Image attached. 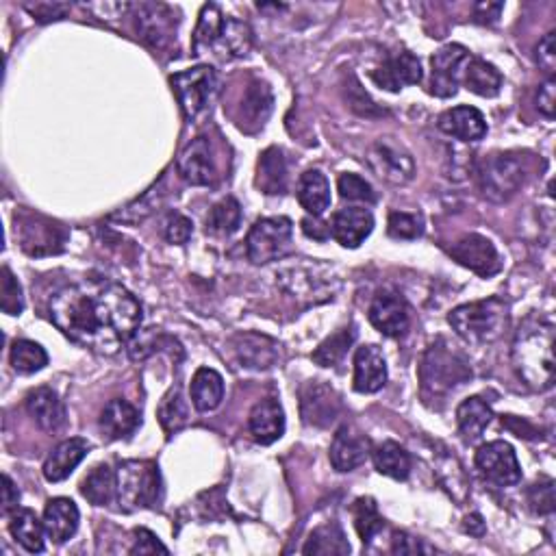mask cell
Returning a JSON list of instances; mask_svg holds the SVG:
<instances>
[{
    "label": "cell",
    "instance_id": "cell-1",
    "mask_svg": "<svg viewBox=\"0 0 556 556\" xmlns=\"http://www.w3.org/2000/svg\"><path fill=\"white\" fill-rule=\"evenodd\" d=\"M48 315L74 344L98 355H116L142 326V305L118 283L85 278L59 289L48 302Z\"/></svg>",
    "mask_w": 556,
    "mask_h": 556
},
{
    "label": "cell",
    "instance_id": "cell-2",
    "mask_svg": "<svg viewBox=\"0 0 556 556\" xmlns=\"http://www.w3.org/2000/svg\"><path fill=\"white\" fill-rule=\"evenodd\" d=\"M513 365L522 381L535 391L554 385V324L528 318L513 339Z\"/></svg>",
    "mask_w": 556,
    "mask_h": 556
},
{
    "label": "cell",
    "instance_id": "cell-3",
    "mask_svg": "<svg viewBox=\"0 0 556 556\" xmlns=\"http://www.w3.org/2000/svg\"><path fill=\"white\" fill-rule=\"evenodd\" d=\"M470 378V363L463 359L461 352L448 346L446 341H439V344H433L426 350L420 368V381L422 396L428 404H433V400L446 398L450 391L467 383Z\"/></svg>",
    "mask_w": 556,
    "mask_h": 556
},
{
    "label": "cell",
    "instance_id": "cell-4",
    "mask_svg": "<svg viewBox=\"0 0 556 556\" xmlns=\"http://www.w3.org/2000/svg\"><path fill=\"white\" fill-rule=\"evenodd\" d=\"M509 320V307L500 298L478 300L461 305L448 315V322L467 344H489L496 341Z\"/></svg>",
    "mask_w": 556,
    "mask_h": 556
},
{
    "label": "cell",
    "instance_id": "cell-5",
    "mask_svg": "<svg viewBox=\"0 0 556 556\" xmlns=\"http://www.w3.org/2000/svg\"><path fill=\"white\" fill-rule=\"evenodd\" d=\"M118 502L120 509H155L163 500V480L155 461H124L118 467Z\"/></svg>",
    "mask_w": 556,
    "mask_h": 556
},
{
    "label": "cell",
    "instance_id": "cell-6",
    "mask_svg": "<svg viewBox=\"0 0 556 556\" xmlns=\"http://www.w3.org/2000/svg\"><path fill=\"white\" fill-rule=\"evenodd\" d=\"M528 159L520 153H500L487 157L478 168V181L485 198L509 200L526 183Z\"/></svg>",
    "mask_w": 556,
    "mask_h": 556
},
{
    "label": "cell",
    "instance_id": "cell-7",
    "mask_svg": "<svg viewBox=\"0 0 556 556\" xmlns=\"http://www.w3.org/2000/svg\"><path fill=\"white\" fill-rule=\"evenodd\" d=\"M294 224L289 218H261L248 233L246 250L248 259L255 265H265L287 257L292 252Z\"/></svg>",
    "mask_w": 556,
    "mask_h": 556
},
{
    "label": "cell",
    "instance_id": "cell-8",
    "mask_svg": "<svg viewBox=\"0 0 556 556\" xmlns=\"http://www.w3.org/2000/svg\"><path fill=\"white\" fill-rule=\"evenodd\" d=\"M170 83L187 120L200 118L218 94V72L211 66H196L176 72Z\"/></svg>",
    "mask_w": 556,
    "mask_h": 556
},
{
    "label": "cell",
    "instance_id": "cell-9",
    "mask_svg": "<svg viewBox=\"0 0 556 556\" xmlns=\"http://www.w3.org/2000/svg\"><path fill=\"white\" fill-rule=\"evenodd\" d=\"M14 231L20 248L31 257L59 255L68 239V231L61 224L31 211H22L20 216L16 213Z\"/></svg>",
    "mask_w": 556,
    "mask_h": 556
},
{
    "label": "cell",
    "instance_id": "cell-10",
    "mask_svg": "<svg viewBox=\"0 0 556 556\" xmlns=\"http://www.w3.org/2000/svg\"><path fill=\"white\" fill-rule=\"evenodd\" d=\"M476 467L480 476L498 487H511L522 480L520 461L507 441H489L480 446L476 452Z\"/></svg>",
    "mask_w": 556,
    "mask_h": 556
},
{
    "label": "cell",
    "instance_id": "cell-11",
    "mask_svg": "<svg viewBox=\"0 0 556 556\" xmlns=\"http://www.w3.org/2000/svg\"><path fill=\"white\" fill-rule=\"evenodd\" d=\"M470 53L461 44H448L439 48L437 53L431 57V68H433V79H431V92L439 98H450L457 94L459 83L463 81V72L467 61H470Z\"/></svg>",
    "mask_w": 556,
    "mask_h": 556
},
{
    "label": "cell",
    "instance_id": "cell-12",
    "mask_svg": "<svg viewBox=\"0 0 556 556\" xmlns=\"http://www.w3.org/2000/svg\"><path fill=\"white\" fill-rule=\"evenodd\" d=\"M454 261H459L463 268L476 272L478 276H494L500 272L502 261L491 239L478 233H467L448 250Z\"/></svg>",
    "mask_w": 556,
    "mask_h": 556
},
{
    "label": "cell",
    "instance_id": "cell-13",
    "mask_svg": "<svg viewBox=\"0 0 556 556\" xmlns=\"http://www.w3.org/2000/svg\"><path fill=\"white\" fill-rule=\"evenodd\" d=\"M368 161L372 170L389 183L404 185L415 176L413 157L402 146L391 142V139H378V142L370 148Z\"/></svg>",
    "mask_w": 556,
    "mask_h": 556
},
{
    "label": "cell",
    "instance_id": "cell-14",
    "mask_svg": "<svg viewBox=\"0 0 556 556\" xmlns=\"http://www.w3.org/2000/svg\"><path fill=\"white\" fill-rule=\"evenodd\" d=\"M368 318L376 331H381L385 337H402L409 331L411 315L404 298L391 289H381L372 300Z\"/></svg>",
    "mask_w": 556,
    "mask_h": 556
},
{
    "label": "cell",
    "instance_id": "cell-15",
    "mask_svg": "<svg viewBox=\"0 0 556 556\" xmlns=\"http://www.w3.org/2000/svg\"><path fill=\"white\" fill-rule=\"evenodd\" d=\"M137 11V31L142 40L153 48H166L176 33V20L172 7L163 3L133 5Z\"/></svg>",
    "mask_w": 556,
    "mask_h": 556
},
{
    "label": "cell",
    "instance_id": "cell-16",
    "mask_svg": "<svg viewBox=\"0 0 556 556\" xmlns=\"http://www.w3.org/2000/svg\"><path fill=\"white\" fill-rule=\"evenodd\" d=\"M300 411L302 420L309 426H331L341 411L339 396L331 387L320 381H311L300 391Z\"/></svg>",
    "mask_w": 556,
    "mask_h": 556
},
{
    "label": "cell",
    "instance_id": "cell-17",
    "mask_svg": "<svg viewBox=\"0 0 556 556\" xmlns=\"http://www.w3.org/2000/svg\"><path fill=\"white\" fill-rule=\"evenodd\" d=\"M422 63L413 53H396L387 57L381 66L372 72V81L387 92H400L404 87L417 85L422 81Z\"/></svg>",
    "mask_w": 556,
    "mask_h": 556
},
{
    "label": "cell",
    "instance_id": "cell-18",
    "mask_svg": "<svg viewBox=\"0 0 556 556\" xmlns=\"http://www.w3.org/2000/svg\"><path fill=\"white\" fill-rule=\"evenodd\" d=\"M176 168H179V174L183 179L192 185H211L216 181L218 170H216V161H213L211 155L209 139L207 137L192 139L179 155Z\"/></svg>",
    "mask_w": 556,
    "mask_h": 556
},
{
    "label": "cell",
    "instance_id": "cell-19",
    "mask_svg": "<svg viewBox=\"0 0 556 556\" xmlns=\"http://www.w3.org/2000/svg\"><path fill=\"white\" fill-rule=\"evenodd\" d=\"M372 231L374 216L363 207L339 209L331 222V233L337 239V244L344 248H359L372 235Z\"/></svg>",
    "mask_w": 556,
    "mask_h": 556
},
{
    "label": "cell",
    "instance_id": "cell-20",
    "mask_svg": "<svg viewBox=\"0 0 556 556\" xmlns=\"http://www.w3.org/2000/svg\"><path fill=\"white\" fill-rule=\"evenodd\" d=\"M387 361L378 346L368 344L355 352V378L352 385L359 394H376L387 383Z\"/></svg>",
    "mask_w": 556,
    "mask_h": 556
},
{
    "label": "cell",
    "instance_id": "cell-21",
    "mask_svg": "<svg viewBox=\"0 0 556 556\" xmlns=\"http://www.w3.org/2000/svg\"><path fill=\"white\" fill-rule=\"evenodd\" d=\"M370 454V441L352 426H341L331 444V463L337 472H355Z\"/></svg>",
    "mask_w": 556,
    "mask_h": 556
},
{
    "label": "cell",
    "instance_id": "cell-22",
    "mask_svg": "<svg viewBox=\"0 0 556 556\" xmlns=\"http://www.w3.org/2000/svg\"><path fill=\"white\" fill-rule=\"evenodd\" d=\"M248 428L252 439L261 446H270L278 441L285 433V411L278 400L265 398L257 402L250 411L248 417Z\"/></svg>",
    "mask_w": 556,
    "mask_h": 556
},
{
    "label": "cell",
    "instance_id": "cell-23",
    "mask_svg": "<svg viewBox=\"0 0 556 556\" xmlns=\"http://www.w3.org/2000/svg\"><path fill=\"white\" fill-rule=\"evenodd\" d=\"M27 411L33 420L40 424V428L48 433H57L68 422L66 404L59 398L55 389L37 387L29 391L27 396Z\"/></svg>",
    "mask_w": 556,
    "mask_h": 556
},
{
    "label": "cell",
    "instance_id": "cell-24",
    "mask_svg": "<svg viewBox=\"0 0 556 556\" xmlns=\"http://www.w3.org/2000/svg\"><path fill=\"white\" fill-rule=\"evenodd\" d=\"M439 129L450 137H457L461 142H480L487 135L485 116L470 105H461L448 109L439 116Z\"/></svg>",
    "mask_w": 556,
    "mask_h": 556
},
{
    "label": "cell",
    "instance_id": "cell-25",
    "mask_svg": "<svg viewBox=\"0 0 556 556\" xmlns=\"http://www.w3.org/2000/svg\"><path fill=\"white\" fill-rule=\"evenodd\" d=\"M90 444L81 437H72L66 439L63 444H59L50 457L44 463V478L48 483H61L66 480L74 470H77L79 463L87 457L90 452Z\"/></svg>",
    "mask_w": 556,
    "mask_h": 556
},
{
    "label": "cell",
    "instance_id": "cell-26",
    "mask_svg": "<svg viewBox=\"0 0 556 556\" xmlns=\"http://www.w3.org/2000/svg\"><path fill=\"white\" fill-rule=\"evenodd\" d=\"M79 507L70 498H53L48 500L44 509V530L46 537L55 543H66L74 537L79 528Z\"/></svg>",
    "mask_w": 556,
    "mask_h": 556
},
{
    "label": "cell",
    "instance_id": "cell-27",
    "mask_svg": "<svg viewBox=\"0 0 556 556\" xmlns=\"http://www.w3.org/2000/svg\"><path fill=\"white\" fill-rule=\"evenodd\" d=\"M313 276H315L313 270H302V268L283 270L281 285L294 298H305L309 302H324L328 298H333V294L337 292V278L326 276L322 281L311 283Z\"/></svg>",
    "mask_w": 556,
    "mask_h": 556
},
{
    "label": "cell",
    "instance_id": "cell-28",
    "mask_svg": "<svg viewBox=\"0 0 556 556\" xmlns=\"http://www.w3.org/2000/svg\"><path fill=\"white\" fill-rule=\"evenodd\" d=\"M100 431L107 435V439H126L131 437L139 424H142V413H139L129 400L116 398L107 402V407L100 413Z\"/></svg>",
    "mask_w": 556,
    "mask_h": 556
},
{
    "label": "cell",
    "instance_id": "cell-29",
    "mask_svg": "<svg viewBox=\"0 0 556 556\" xmlns=\"http://www.w3.org/2000/svg\"><path fill=\"white\" fill-rule=\"evenodd\" d=\"M278 346L274 339L257 335V333H244L235 337V352L239 361H242L246 368L252 370H268L274 368L278 361Z\"/></svg>",
    "mask_w": 556,
    "mask_h": 556
},
{
    "label": "cell",
    "instance_id": "cell-30",
    "mask_svg": "<svg viewBox=\"0 0 556 556\" xmlns=\"http://www.w3.org/2000/svg\"><path fill=\"white\" fill-rule=\"evenodd\" d=\"M296 196L309 216L320 218L331 207V183L320 170H307L300 174Z\"/></svg>",
    "mask_w": 556,
    "mask_h": 556
},
{
    "label": "cell",
    "instance_id": "cell-31",
    "mask_svg": "<svg viewBox=\"0 0 556 556\" xmlns=\"http://www.w3.org/2000/svg\"><path fill=\"white\" fill-rule=\"evenodd\" d=\"M287 161L281 148H268L257 166V187L263 194L278 196L287 192Z\"/></svg>",
    "mask_w": 556,
    "mask_h": 556
},
{
    "label": "cell",
    "instance_id": "cell-32",
    "mask_svg": "<svg viewBox=\"0 0 556 556\" xmlns=\"http://www.w3.org/2000/svg\"><path fill=\"white\" fill-rule=\"evenodd\" d=\"M189 394H192V404L196 411L209 413L218 409L224 400V378L216 370L200 368L192 378Z\"/></svg>",
    "mask_w": 556,
    "mask_h": 556
},
{
    "label": "cell",
    "instance_id": "cell-33",
    "mask_svg": "<svg viewBox=\"0 0 556 556\" xmlns=\"http://www.w3.org/2000/svg\"><path fill=\"white\" fill-rule=\"evenodd\" d=\"M9 533L31 554L44 550V522L31 509H18L9 515Z\"/></svg>",
    "mask_w": 556,
    "mask_h": 556
},
{
    "label": "cell",
    "instance_id": "cell-34",
    "mask_svg": "<svg viewBox=\"0 0 556 556\" xmlns=\"http://www.w3.org/2000/svg\"><path fill=\"white\" fill-rule=\"evenodd\" d=\"M463 83L467 90L476 96H483V98H494L500 94L502 90V74L496 66H491L485 59H478L472 57L467 61L465 72H463Z\"/></svg>",
    "mask_w": 556,
    "mask_h": 556
},
{
    "label": "cell",
    "instance_id": "cell-35",
    "mask_svg": "<svg viewBox=\"0 0 556 556\" xmlns=\"http://www.w3.org/2000/svg\"><path fill=\"white\" fill-rule=\"evenodd\" d=\"M274 105V98L268 83L252 81L242 100V118H239V129L248 131V124H255V129L265 124Z\"/></svg>",
    "mask_w": 556,
    "mask_h": 556
},
{
    "label": "cell",
    "instance_id": "cell-36",
    "mask_svg": "<svg viewBox=\"0 0 556 556\" xmlns=\"http://www.w3.org/2000/svg\"><path fill=\"white\" fill-rule=\"evenodd\" d=\"M83 498L90 500L96 507H107L113 500H118V476L109 465L100 463L83 478L81 483Z\"/></svg>",
    "mask_w": 556,
    "mask_h": 556
},
{
    "label": "cell",
    "instance_id": "cell-37",
    "mask_svg": "<svg viewBox=\"0 0 556 556\" xmlns=\"http://www.w3.org/2000/svg\"><path fill=\"white\" fill-rule=\"evenodd\" d=\"M491 417H494V413H491V407L483 398L472 396L463 400L457 409V424L463 439L476 441L487 431V426L491 424Z\"/></svg>",
    "mask_w": 556,
    "mask_h": 556
},
{
    "label": "cell",
    "instance_id": "cell-38",
    "mask_svg": "<svg viewBox=\"0 0 556 556\" xmlns=\"http://www.w3.org/2000/svg\"><path fill=\"white\" fill-rule=\"evenodd\" d=\"M374 467L378 474L389 476L394 480H407L411 474V457L396 441H385V444L376 446L372 452Z\"/></svg>",
    "mask_w": 556,
    "mask_h": 556
},
{
    "label": "cell",
    "instance_id": "cell-39",
    "mask_svg": "<svg viewBox=\"0 0 556 556\" xmlns=\"http://www.w3.org/2000/svg\"><path fill=\"white\" fill-rule=\"evenodd\" d=\"M159 424L163 428V433L172 437L174 433H179L181 428L189 422V404L183 396L181 387H172L163 400L159 402L157 409Z\"/></svg>",
    "mask_w": 556,
    "mask_h": 556
},
{
    "label": "cell",
    "instance_id": "cell-40",
    "mask_svg": "<svg viewBox=\"0 0 556 556\" xmlns=\"http://www.w3.org/2000/svg\"><path fill=\"white\" fill-rule=\"evenodd\" d=\"M224 24H226V18L222 16V11H220L218 5L211 3V5L202 7L198 27H196V33H194V53L196 55H202L205 50L220 44Z\"/></svg>",
    "mask_w": 556,
    "mask_h": 556
},
{
    "label": "cell",
    "instance_id": "cell-41",
    "mask_svg": "<svg viewBox=\"0 0 556 556\" xmlns=\"http://www.w3.org/2000/svg\"><path fill=\"white\" fill-rule=\"evenodd\" d=\"M305 554H350V543L335 522L324 524L320 528H315L311 537L307 539Z\"/></svg>",
    "mask_w": 556,
    "mask_h": 556
},
{
    "label": "cell",
    "instance_id": "cell-42",
    "mask_svg": "<svg viewBox=\"0 0 556 556\" xmlns=\"http://www.w3.org/2000/svg\"><path fill=\"white\" fill-rule=\"evenodd\" d=\"M9 361H11V368H14L18 374H35L46 368L48 355L40 344H35V341L18 339L14 341V346H11Z\"/></svg>",
    "mask_w": 556,
    "mask_h": 556
},
{
    "label": "cell",
    "instance_id": "cell-43",
    "mask_svg": "<svg viewBox=\"0 0 556 556\" xmlns=\"http://www.w3.org/2000/svg\"><path fill=\"white\" fill-rule=\"evenodd\" d=\"M242 226V207L235 198H224L213 205L207 216V231L213 235H233Z\"/></svg>",
    "mask_w": 556,
    "mask_h": 556
},
{
    "label": "cell",
    "instance_id": "cell-44",
    "mask_svg": "<svg viewBox=\"0 0 556 556\" xmlns=\"http://www.w3.org/2000/svg\"><path fill=\"white\" fill-rule=\"evenodd\" d=\"M352 341H355V331H352V326L339 328L337 333H333L331 337H326L322 344L315 348L311 357H313L315 363L322 365V368H335V365L346 357V352L352 346Z\"/></svg>",
    "mask_w": 556,
    "mask_h": 556
},
{
    "label": "cell",
    "instance_id": "cell-45",
    "mask_svg": "<svg viewBox=\"0 0 556 556\" xmlns=\"http://www.w3.org/2000/svg\"><path fill=\"white\" fill-rule=\"evenodd\" d=\"M352 517H355V528L363 543H370L385 526V520L378 513V504L374 498L363 496L352 504Z\"/></svg>",
    "mask_w": 556,
    "mask_h": 556
},
{
    "label": "cell",
    "instance_id": "cell-46",
    "mask_svg": "<svg viewBox=\"0 0 556 556\" xmlns=\"http://www.w3.org/2000/svg\"><path fill=\"white\" fill-rule=\"evenodd\" d=\"M387 233L394 239H417L424 235V218L420 213L391 211L387 222Z\"/></svg>",
    "mask_w": 556,
    "mask_h": 556
},
{
    "label": "cell",
    "instance_id": "cell-47",
    "mask_svg": "<svg viewBox=\"0 0 556 556\" xmlns=\"http://www.w3.org/2000/svg\"><path fill=\"white\" fill-rule=\"evenodd\" d=\"M337 189H339V196L344 198V200L370 202V205L376 200L374 187H372L368 181H365L363 176L352 174V172H346V174H341V176H339Z\"/></svg>",
    "mask_w": 556,
    "mask_h": 556
},
{
    "label": "cell",
    "instance_id": "cell-48",
    "mask_svg": "<svg viewBox=\"0 0 556 556\" xmlns=\"http://www.w3.org/2000/svg\"><path fill=\"white\" fill-rule=\"evenodd\" d=\"M0 289H3V298H0V307L7 315H20L24 311V296L18 278L11 274L9 268H3V278H0Z\"/></svg>",
    "mask_w": 556,
    "mask_h": 556
},
{
    "label": "cell",
    "instance_id": "cell-49",
    "mask_svg": "<svg viewBox=\"0 0 556 556\" xmlns=\"http://www.w3.org/2000/svg\"><path fill=\"white\" fill-rule=\"evenodd\" d=\"M528 504L537 515H550L556 509V498H554V483L550 478L535 483L528 489Z\"/></svg>",
    "mask_w": 556,
    "mask_h": 556
},
{
    "label": "cell",
    "instance_id": "cell-50",
    "mask_svg": "<svg viewBox=\"0 0 556 556\" xmlns=\"http://www.w3.org/2000/svg\"><path fill=\"white\" fill-rule=\"evenodd\" d=\"M166 239L170 244H187L189 237L194 233V224L189 218L181 216V213H172V216L166 220Z\"/></svg>",
    "mask_w": 556,
    "mask_h": 556
},
{
    "label": "cell",
    "instance_id": "cell-51",
    "mask_svg": "<svg viewBox=\"0 0 556 556\" xmlns=\"http://www.w3.org/2000/svg\"><path fill=\"white\" fill-rule=\"evenodd\" d=\"M157 552L168 554V548L163 546L155 533H150V530H146V528H137L135 530V546L129 550V554H157Z\"/></svg>",
    "mask_w": 556,
    "mask_h": 556
},
{
    "label": "cell",
    "instance_id": "cell-52",
    "mask_svg": "<svg viewBox=\"0 0 556 556\" xmlns=\"http://www.w3.org/2000/svg\"><path fill=\"white\" fill-rule=\"evenodd\" d=\"M537 63L548 74L554 72L556 66V33H548L537 46Z\"/></svg>",
    "mask_w": 556,
    "mask_h": 556
},
{
    "label": "cell",
    "instance_id": "cell-53",
    "mask_svg": "<svg viewBox=\"0 0 556 556\" xmlns=\"http://www.w3.org/2000/svg\"><path fill=\"white\" fill-rule=\"evenodd\" d=\"M391 552L394 554H420V552H435V548L428 546V543H424L422 539L409 537L407 533H396Z\"/></svg>",
    "mask_w": 556,
    "mask_h": 556
},
{
    "label": "cell",
    "instance_id": "cell-54",
    "mask_svg": "<svg viewBox=\"0 0 556 556\" xmlns=\"http://www.w3.org/2000/svg\"><path fill=\"white\" fill-rule=\"evenodd\" d=\"M537 109H539L548 120L554 118V113H556V83H554L552 77L539 87V94H537Z\"/></svg>",
    "mask_w": 556,
    "mask_h": 556
},
{
    "label": "cell",
    "instance_id": "cell-55",
    "mask_svg": "<svg viewBox=\"0 0 556 556\" xmlns=\"http://www.w3.org/2000/svg\"><path fill=\"white\" fill-rule=\"evenodd\" d=\"M31 14L40 22H50V20H61L70 11V5L61 3H37V5H27Z\"/></svg>",
    "mask_w": 556,
    "mask_h": 556
},
{
    "label": "cell",
    "instance_id": "cell-56",
    "mask_svg": "<svg viewBox=\"0 0 556 556\" xmlns=\"http://www.w3.org/2000/svg\"><path fill=\"white\" fill-rule=\"evenodd\" d=\"M302 231H305L307 237L315 239V242H326L328 237H333L331 224H326L320 218H313V216L302 220Z\"/></svg>",
    "mask_w": 556,
    "mask_h": 556
},
{
    "label": "cell",
    "instance_id": "cell-57",
    "mask_svg": "<svg viewBox=\"0 0 556 556\" xmlns=\"http://www.w3.org/2000/svg\"><path fill=\"white\" fill-rule=\"evenodd\" d=\"M18 502H20V491L14 485V480H11L5 474L3 476V509H0V513L7 517V515H11L14 511H18Z\"/></svg>",
    "mask_w": 556,
    "mask_h": 556
},
{
    "label": "cell",
    "instance_id": "cell-58",
    "mask_svg": "<svg viewBox=\"0 0 556 556\" xmlns=\"http://www.w3.org/2000/svg\"><path fill=\"white\" fill-rule=\"evenodd\" d=\"M87 9H92L98 18H122L124 11L133 9L129 3H100V5H85Z\"/></svg>",
    "mask_w": 556,
    "mask_h": 556
},
{
    "label": "cell",
    "instance_id": "cell-59",
    "mask_svg": "<svg viewBox=\"0 0 556 556\" xmlns=\"http://www.w3.org/2000/svg\"><path fill=\"white\" fill-rule=\"evenodd\" d=\"M502 9H504L502 3H478L474 7V18H476V22H483V24L496 22Z\"/></svg>",
    "mask_w": 556,
    "mask_h": 556
},
{
    "label": "cell",
    "instance_id": "cell-60",
    "mask_svg": "<svg viewBox=\"0 0 556 556\" xmlns=\"http://www.w3.org/2000/svg\"><path fill=\"white\" fill-rule=\"evenodd\" d=\"M463 528H465V533H470L474 537H483L485 535V522H483V517H480L478 513H472L470 517H467Z\"/></svg>",
    "mask_w": 556,
    "mask_h": 556
}]
</instances>
